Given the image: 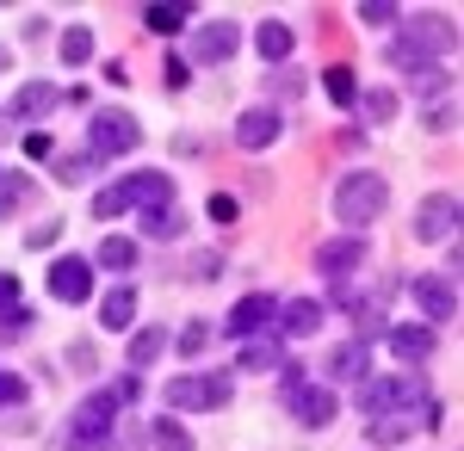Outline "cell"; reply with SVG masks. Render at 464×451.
<instances>
[{
	"mask_svg": "<svg viewBox=\"0 0 464 451\" xmlns=\"http://www.w3.org/2000/svg\"><path fill=\"white\" fill-rule=\"evenodd\" d=\"M384 205H391V186H384V174H372V168H359V174H347L341 186H334V216H341L347 229L378 223Z\"/></svg>",
	"mask_w": 464,
	"mask_h": 451,
	"instance_id": "obj_1",
	"label": "cell"
},
{
	"mask_svg": "<svg viewBox=\"0 0 464 451\" xmlns=\"http://www.w3.org/2000/svg\"><path fill=\"white\" fill-rule=\"evenodd\" d=\"M446 50H452V25H446V19H409V25L391 37V50H384V56H391L396 69H415V74H421L433 56H446Z\"/></svg>",
	"mask_w": 464,
	"mask_h": 451,
	"instance_id": "obj_2",
	"label": "cell"
},
{
	"mask_svg": "<svg viewBox=\"0 0 464 451\" xmlns=\"http://www.w3.org/2000/svg\"><path fill=\"white\" fill-rule=\"evenodd\" d=\"M87 137H93V142H87V155L106 161V155H130V149L143 142V124H137L124 105H100L93 124H87Z\"/></svg>",
	"mask_w": 464,
	"mask_h": 451,
	"instance_id": "obj_3",
	"label": "cell"
},
{
	"mask_svg": "<svg viewBox=\"0 0 464 451\" xmlns=\"http://www.w3.org/2000/svg\"><path fill=\"white\" fill-rule=\"evenodd\" d=\"M223 402H229V378H205V371H192V378L168 383V408H174V415H217Z\"/></svg>",
	"mask_w": 464,
	"mask_h": 451,
	"instance_id": "obj_4",
	"label": "cell"
},
{
	"mask_svg": "<svg viewBox=\"0 0 464 451\" xmlns=\"http://www.w3.org/2000/svg\"><path fill=\"white\" fill-rule=\"evenodd\" d=\"M433 420H440V402H421V408H391V415H372V420H365V439H372V446H402V439L428 433Z\"/></svg>",
	"mask_w": 464,
	"mask_h": 451,
	"instance_id": "obj_5",
	"label": "cell"
},
{
	"mask_svg": "<svg viewBox=\"0 0 464 451\" xmlns=\"http://www.w3.org/2000/svg\"><path fill=\"white\" fill-rule=\"evenodd\" d=\"M459 235V192H428L415 205V242H446Z\"/></svg>",
	"mask_w": 464,
	"mask_h": 451,
	"instance_id": "obj_6",
	"label": "cell"
},
{
	"mask_svg": "<svg viewBox=\"0 0 464 451\" xmlns=\"http://www.w3.org/2000/svg\"><path fill=\"white\" fill-rule=\"evenodd\" d=\"M365 254H372L365 235H328V242L316 247V273L328 278V284H347L353 266H365Z\"/></svg>",
	"mask_w": 464,
	"mask_h": 451,
	"instance_id": "obj_7",
	"label": "cell"
},
{
	"mask_svg": "<svg viewBox=\"0 0 464 451\" xmlns=\"http://www.w3.org/2000/svg\"><path fill=\"white\" fill-rule=\"evenodd\" d=\"M50 297H56V303H87V297H93V260L63 254V260L50 266Z\"/></svg>",
	"mask_w": 464,
	"mask_h": 451,
	"instance_id": "obj_8",
	"label": "cell"
},
{
	"mask_svg": "<svg viewBox=\"0 0 464 451\" xmlns=\"http://www.w3.org/2000/svg\"><path fill=\"white\" fill-rule=\"evenodd\" d=\"M236 43H242V32H236L229 19H211V25H198V32H192L186 62H229V56H236Z\"/></svg>",
	"mask_w": 464,
	"mask_h": 451,
	"instance_id": "obj_9",
	"label": "cell"
},
{
	"mask_svg": "<svg viewBox=\"0 0 464 451\" xmlns=\"http://www.w3.org/2000/svg\"><path fill=\"white\" fill-rule=\"evenodd\" d=\"M273 315H279V297H273V291L242 297V303L229 310V341H254V334H266V328H273Z\"/></svg>",
	"mask_w": 464,
	"mask_h": 451,
	"instance_id": "obj_10",
	"label": "cell"
},
{
	"mask_svg": "<svg viewBox=\"0 0 464 451\" xmlns=\"http://www.w3.org/2000/svg\"><path fill=\"white\" fill-rule=\"evenodd\" d=\"M285 408L304 420V427H328V420L341 415V402H334L328 383H297V389H285Z\"/></svg>",
	"mask_w": 464,
	"mask_h": 451,
	"instance_id": "obj_11",
	"label": "cell"
},
{
	"mask_svg": "<svg viewBox=\"0 0 464 451\" xmlns=\"http://www.w3.org/2000/svg\"><path fill=\"white\" fill-rule=\"evenodd\" d=\"M124 186V205H137L149 216V210H168L174 205V179L161 174V168H143V174H130V179H118Z\"/></svg>",
	"mask_w": 464,
	"mask_h": 451,
	"instance_id": "obj_12",
	"label": "cell"
},
{
	"mask_svg": "<svg viewBox=\"0 0 464 451\" xmlns=\"http://www.w3.org/2000/svg\"><path fill=\"white\" fill-rule=\"evenodd\" d=\"M409 297H415V310H421L428 328L459 315V291H452V278H415V284H409Z\"/></svg>",
	"mask_w": 464,
	"mask_h": 451,
	"instance_id": "obj_13",
	"label": "cell"
},
{
	"mask_svg": "<svg viewBox=\"0 0 464 451\" xmlns=\"http://www.w3.org/2000/svg\"><path fill=\"white\" fill-rule=\"evenodd\" d=\"M279 137H285V124H279V111H273V105H254V111H242V118H236V142H242L248 155L273 149Z\"/></svg>",
	"mask_w": 464,
	"mask_h": 451,
	"instance_id": "obj_14",
	"label": "cell"
},
{
	"mask_svg": "<svg viewBox=\"0 0 464 451\" xmlns=\"http://www.w3.org/2000/svg\"><path fill=\"white\" fill-rule=\"evenodd\" d=\"M384 341H391V352L402 359V365H428L433 347H440V334H433L428 321H402V328H384Z\"/></svg>",
	"mask_w": 464,
	"mask_h": 451,
	"instance_id": "obj_15",
	"label": "cell"
},
{
	"mask_svg": "<svg viewBox=\"0 0 464 451\" xmlns=\"http://www.w3.org/2000/svg\"><path fill=\"white\" fill-rule=\"evenodd\" d=\"M111 427H118V402H111V389H93L81 408H74L69 433H87V439H111Z\"/></svg>",
	"mask_w": 464,
	"mask_h": 451,
	"instance_id": "obj_16",
	"label": "cell"
},
{
	"mask_svg": "<svg viewBox=\"0 0 464 451\" xmlns=\"http://www.w3.org/2000/svg\"><path fill=\"white\" fill-rule=\"evenodd\" d=\"M273 334H285V341H310V334H322V303L316 297H291V303H279Z\"/></svg>",
	"mask_w": 464,
	"mask_h": 451,
	"instance_id": "obj_17",
	"label": "cell"
},
{
	"mask_svg": "<svg viewBox=\"0 0 464 451\" xmlns=\"http://www.w3.org/2000/svg\"><path fill=\"white\" fill-rule=\"evenodd\" d=\"M328 378L334 383H365L372 378V347H365V341H341V347L328 352Z\"/></svg>",
	"mask_w": 464,
	"mask_h": 451,
	"instance_id": "obj_18",
	"label": "cell"
},
{
	"mask_svg": "<svg viewBox=\"0 0 464 451\" xmlns=\"http://www.w3.org/2000/svg\"><path fill=\"white\" fill-rule=\"evenodd\" d=\"M100 321H106L111 334H124V328L137 321V284H118V291H106V303H100Z\"/></svg>",
	"mask_w": 464,
	"mask_h": 451,
	"instance_id": "obj_19",
	"label": "cell"
},
{
	"mask_svg": "<svg viewBox=\"0 0 464 451\" xmlns=\"http://www.w3.org/2000/svg\"><path fill=\"white\" fill-rule=\"evenodd\" d=\"M161 352H168V328H137V334H130V352H124V371H143Z\"/></svg>",
	"mask_w": 464,
	"mask_h": 451,
	"instance_id": "obj_20",
	"label": "cell"
},
{
	"mask_svg": "<svg viewBox=\"0 0 464 451\" xmlns=\"http://www.w3.org/2000/svg\"><path fill=\"white\" fill-rule=\"evenodd\" d=\"M285 359H279V334H266V341H242L236 352V371H279Z\"/></svg>",
	"mask_w": 464,
	"mask_h": 451,
	"instance_id": "obj_21",
	"label": "cell"
},
{
	"mask_svg": "<svg viewBox=\"0 0 464 451\" xmlns=\"http://www.w3.org/2000/svg\"><path fill=\"white\" fill-rule=\"evenodd\" d=\"M56 100H63V93H56L50 81H32V87H19V100H13V118H25V124H32V118H44V111H50Z\"/></svg>",
	"mask_w": 464,
	"mask_h": 451,
	"instance_id": "obj_22",
	"label": "cell"
},
{
	"mask_svg": "<svg viewBox=\"0 0 464 451\" xmlns=\"http://www.w3.org/2000/svg\"><path fill=\"white\" fill-rule=\"evenodd\" d=\"M291 43H297V37H291V25H279V19H266V25L254 32V50H260L266 62H285V56H291Z\"/></svg>",
	"mask_w": 464,
	"mask_h": 451,
	"instance_id": "obj_23",
	"label": "cell"
},
{
	"mask_svg": "<svg viewBox=\"0 0 464 451\" xmlns=\"http://www.w3.org/2000/svg\"><path fill=\"white\" fill-rule=\"evenodd\" d=\"M56 56H63L69 69H87V62H93V32H87V25H74V32H63V43H56Z\"/></svg>",
	"mask_w": 464,
	"mask_h": 451,
	"instance_id": "obj_24",
	"label": "cell"
},
{
	"mask_svg": "<svg viewBox=\"0 0 464 451\" xmlns=\"http://www.w3.org/2000/svg\"><path fill=\"white\" fill-rule=\"evenodd\" d=\"M415 100H421V111L440 105V100H452V74H446V69H421V74H415Z\"/></svg>",
	"mask_w": 464,
	"mask_h": 451,
	"instance_id": "obj_25",
	"label": "cell"
},
{
	"mask_svg": "<svg viewBox=\"0 0 464 451\" xmlns=\"http://www.w3.org/2000/svg\"><path fill=\"white\" fill-rule=\"evenodd\" d=\"M322 87H328V100H334V105H359V74L347 69V62H334V69L322 74Z\"/></svg>",
	"mask_w": 464,
	"mask_h": 451,
	"instance_id": "obj_26",
	"label": "cell"
},
{
	"mask_svg": "<svg viewBox=\"0 0 464 451\" xmlns=\"http://www.w3.org/2000/svg\"><path fill=\"white\" fill-rule=\"evenodd\" d=\"M143 235H155V242H179V235H186V216H179L174 205H168V210H149V216H143Z\"/></svg>",
	"mask_w": 464,
	"mask_h": 451,
	"instance_id": "obj_27",
	"label": "cell"
},
{
	"mask_svg": "<svg viewBox=\"0 0 464 451\" xmlns=\"http://www.w3.org/2000/svg\"><path fill=\"white\" fill-rule=\"evenodd\" d=\"M100 266L130 273V266H137V242H130V235H106V242H100Z\"/></svg>",
	"mask_w": 464,
	"mask_h": 451,
	"instance_id": "obj_28",
	"label": "cell"
},
{
	"mask_svg": "<svg viewBox=\"0 0 464 451\" xmlns=\"http://www.w3.org/2000/svg\"><path fill=\"white\" fill-rule=\"evenodd\" d=\"M149 439H155L161 451H192V433L179 427V415H161L155 427H149Z\"/></svg>",
	"mask_w": 464,
	"mask_h": 451,
	"instance_id": "obj_29",
	"label": "cell"
},
{
	"mask_svg": "<svg viewBox=\"0 0 464 451\" xmlns=\"http://www.w3.org/2000/svg\"><path fill=\"white\" fill-rule=\"evenodd\" d=\"M186 19H192V6H149V13H143L149 32H179Z\"/></svg>",
	"mask_w": 464,
	"mask_h": 451,
	"instance_id": "obj_30",
	"label": "cell"
},
{
	"mask_svg": "<svg viewBox=\"0 0 464 451\" xmlns=\"http://www.w3.org/2000/svg\"><path fill=\"white\" fill-rule=\"evenodd\" d=\"M25 192H32L25 174H0V216H13V210L25 205Z\"/></svg>",
	"mask_w": 464,
	"mask_h": 451,
	"instance_id": "obj_31",
	"label": "cell"
},
{
	"mask_svg": "<svg viewBox=\"0 0 464 451\" xmlns=\"http://www.w3.org/2000/svg\"><path fill=\"white\" fill-rule=\"evenodd\" d=\"M32 328H37V310H25V303H19V310H6V315H0V341H25Z\"/></svg>",
	"mask_w": 464,
	"mask_h": 451,
	"instance_id": "obj_32",
	"label": "cell"
},
{
	"mask_svg": "<svg viewBox=\"0 0 464 451\" xmlns=\"http://www.w3.org/2000/svg\"><path fill=\"white\" fill-rule=\"evenodd\" d=\"M359 105H365V118H372V124H391V118H396V93H384V87L359 93Z\"/></svg>",
	"mask_w": 464,
	"mask_h": 451,
	"instance_id": "obj_33",
	"label": "cell"
},
{
	"mask_svg": "<svg viewBox=\"0 0 464 451\" xmlns=\"http://www.w3.org/2000/svg\"><path fill=\"white\" fill-rule=\"evenodd\" d=\"M124 210H130V205H124V186H106V192H93V216H106V223H111V216H124Z\"/></svg>",
	"mask_w": 464,
	"mask_h": 451,
	"instance_id": "obj_34",
	"label": "cell"
},
{
	"mask_svg": "<svg viewBox=\"0 0 464 451\" xmlns=\"http://www.w3.org/2000/svg\"><path fill=\"white\" fill-rule=\"evenodd\" d=\"M205 347H211V328H205V321H186V328H179V352L192 359V352H205Z\"/></svg>",
	"mask_w": 464,
	"mask_h": 451,
	"instance_id": "obj_35",
	"label": "cell"
},
{
	"mask_svg": "<svg viewBox=\"0 0 464 451\" xmlns=\"http://www.w3.org/2000/svg\"><path fill=\"white\" fill-rule=\"evenodd\" d=\"M359 19H365V25H396V6H391V0H365Z\"/></svg>",
	"mask_w": 464,
	"mask_h": 451,
	"instance_id": "obj_36",
	"label": "cell"
},
{
	"mask_svg": "<svg viewBox=\"0 0 464 451\" xmlns=\"http://www.w3.org/2000/svg\"><path fill=\"white\" fill-rule=\"evenodd\" d=\"M56 235H63V223H56V216H44L32 235H25V247H56Z\"/></svg>",
	"mask_w": 464,
	"mask_h": 451,
	"instance_id": "obj_37",
	"label": "cell"
},
{
	"mask_svg": "<svg viewBox=\"0 0 464 451\" xmlns=\"http://www.w3.org/2000/svg\"><path fill=\"white\" fill-rule=\"evenodd\" d=\"M87 168H93V155H69V161H56V179H63V186H74Z\"/></svg>",
	"mask_w": 464,
	"mask_h": 451,
	"instance_id": "obj_38",
	"label": "cell"
},
{
	"mask_svg": "<svg viewBox=\"0 0 464 451\" xmlns=\"http://www.w3.org/2000/svg\"><path fill=\"white\" fill-rule=\"evenodd\" d=\"M205 210H211V223H236V216H242V205H236L229 192H217V198H211Z\"/></svg>",
	"mask_w": 464,
	"mask_h": 451,
	"instance_id": "obj_39",
	"label": "cell"
},
{
	"mask_svg": "<svg viewBox=\"0 0 464 451\" xmlns=\"http://www.w3.org/2000/svg\"><path fill=\"white\" fill-rule=\"evenodd\" d=\"M143 396V383H137V371H124V383H111V402L124 408V402H137Z\"/></svg>",
	"mask_w": 464,
	"mask_h": 451,
	"instance_id": "obj_40",
	"label": "cell"
},
{
	"mask_svg": "<svg viewBox=\"0 0 464 451\" xmlns=\"http://www.w3.org/2000/svg\"><path fill=\"white\" fill-rule=\"evenodd\" d=\"M6 402H25V378H13V371H0V408Z\"/></svg>",
	"mask_w": 464,
	"mask_h": 451,
	"instance_id": "obj_41",
	"label": "cell"
},
{
	"mask_svg": "<svg viewBox=\"0 0 464 451\" xmlns=\"http://www.w3.org/2000/svg\"><path fill=\"white\" fill-rule=\"evenodd\" d=\"M186 81H192V62H186V56H168V87H186Z\"/></svg>",
	"mask_w": 464,
	"mask_h": 451,
	"instance_id": "obj_42",
	"label": "cell"
},
{
	"mask_svg": "<svg viewBox=\"0 0 464 451\" xmlns=\"http://www.w3.org/2000/svg\"><path fill=\"white\" fill-rule=\"evenodd\" d=\"M6 310H19V278L13 273H0V315Z\"/></svg>",
	"mask_w": 464,
	"mask_h": 451,
	"instance_id": "obj_43",
	"label": "cell"
},
{
	"mask_svg": "<svg viewBox=\"0 0 464 451\" xmlns=\"http://www.w3.org/2000/svg\"><path fill=\"white\" fill-rule=\"evenodd\" d=\"M25 155H32V161H50V137H44V130H25Z\"/></svg>",
	"mask_w": 464,
	"mask_h": 451,
	"instance_id": "obj_44",
	"label": "cell"
},
{
	"mask_svg": "<svg viewBox=\"0 0 464 451\" xmlns=\"http://www.w3.org/2000/svg\"><path fill=\"white\" fill-rule=\"evenodd\" d=\"M63 451H111V439H87V433H69V446Z\"/></svg>",
	"mask_w": 464,
	"mask_h": 451,
	"instance_id": "obj_45",
	"label": "cell"
},
{
	"mask_svg": "<svg viewBox=\"0 0 464 451\" xmlns=\"http://www.w3.org/2000/svg\"><path fill=\"white\" fill-rule=\"evenodd\" d=\"M69 365H74V371H93V365H100V352H93V347H74Z\"/></svg>",
	"mask_w": 464,
	"mask_h": 451,
	"instance_id": "obj_46",
	"label": "cell"
}]
</instances>
